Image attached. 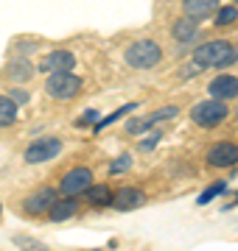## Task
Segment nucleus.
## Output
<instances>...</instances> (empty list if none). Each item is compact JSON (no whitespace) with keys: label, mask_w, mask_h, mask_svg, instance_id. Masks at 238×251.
<instances>
[{"label":"nucleus","mask_w":238,"mask_h":251,"mask_svg":"<svg viewBox=\"0 0 238 251\" xmlns=\"http://www.w3.org/2000/svg\"><path fill=\"white\" fill-rule=\"evenodd\" d=\"M163 59H165V50L154 39H135L123 50V62L132 70H154V67L163 64Z\"/></svg>","instance_id":"nucleus-1"},{"label":"nucleus","mask_w":238,"mask_h":251,"mask_svg":"<svg viewBox=\"0 0 238 251\" xmlns=\"http://www.w3.org/2000/svg\"><path fill=\"white\" fill-rule=\"evenodd\" d=\"M230 53H233V42L230 39H210V42H202L193 48L191 64H196L199 70H224L230 67Z\"/></svg>","instance_id":"nucleus-2"},{"label":"nucleus","mask_w":238,"mask_h":251,"mask_svg":"<svg viewBox=\"0 0 238 251\" xmlns=\"http://www.w3.org/2000/svg\"><path fill=\"white\" fill-rule=\"evenodd\" d=\"M188 115H191V123L199 126V128H216L230 117V103L216 98H205V100H196Z\"/></svg>","instance_id":"nucleus-3"},{"label":"nucleus","mask_w":238,"mask_h":251,"mask_svg":"<svg viewBox=\"0 0 238 251\" xmlns=\"http://www.w3.org/2000/svg\"><path fill=\"white\" fill-rule=\"evenodd\" d=\"M64 143L62 137L56 134H42L37 137V140H31V143L26 145V151H23V159L28 162V165H45V162L56 159L59 153H62Z\"/></svg>","instance_id":"nucleus-4"},{"label":"nucleus","mask_w":238,"mask_h":251,"mask_svg":"<svg viewBox=\"0 0 238 251\" xmlns=\"http://www.w3.org/2000/svg\"><path fill=\"white\" fill-rule=\"evenodd\" d=\"M92 181H95V179H92V168H90V165H76V168H70V171L59 179L56 193L64 196V198H79L84 190L92 184Z\"/></svg>","instance_id":"nucleus-5"},{"label":"nucleus","mask_w":238,"mask_h":251,"mask_svg":"<svg viewBox=\"0 0 238 251\" xmlns=\"http://www.w3.org/2000/svg\"><path fill=\"white\" fill-rule=\"evenodd\" d=\"M84 81L76 73H51L45 78V92L54 100H70L82 92Z\"/></svg>","instance_id":"nucleus-6"},{"label":"nucleus","mask_w":238,"mask_h":251,"mask_svg":"<svg viewBox=\"0 0 238 251\" xmlns=\"http://www.w3.org/2000/svg\"><path fill=\"white\" fill-rule=\"evenodd\" d=\"M205 165L213 168V171L236 168L238 165V143H233V140H221V143L208 145V151H205Z\"/></svg>","instance_id":"nucleus-7"},{"label":"nucleus","mask_w":238,"mask_h":251,"mask_svg":"<svg viewBox=\"0 0 238 251\" xmlns=\"http://www.w3.org/2000/svg\"><path fill=\"white\" fill-rule=\"evenodd\" d=\"M59 198V193H56V187H51V184H45V187H37L34 193H28L26 198H23V215L26 218H45L48 209L54 206V201Z\"/></svg>","instance_id":"nucleus-8"},{"label":"nucleus","mask_w":238,"mask_h":251,"mask_svg":"<svg viewBox=\"0 0 238 251\" xmlns=\"http://www.w3.org/2000/svg\"><path fill=\"white\" fill-rule=\"evenodd\" d=\"M34 67H37V73H45V75H51V73H73L76 53L67 50V48H56V50H48Z\"/></svg>","instance_id":"nucleus-9"},{"label":"nucleus","mask_w":238,"mask_h":251,"mask_svg":"<svg viewBox=\"0 0 238 251\" xmlns=\"http://www.w3.org/2000/svg\"><path fill=\"white\" fill-rule=\"evenodd\" d=\"M149 196L143 187H118L112 193V209H118V212H132V209H140V206H146Z\"/></svg>","instance_id":"nucleus-10"},{"label":"nucleus","mask_w":238,"mask_h":251,"mask_svg":"<svg viewBox=\"0 0 238 251\" xmlns=\"http://www.w3.org/2000/svg\"><path fill=\"white\" fill-rule=\"evenodd\" d=\"M208 92H210V98L216 100H236L238 98V75L233 73H219L216 78L208 84Z\"/></svg>","instance_id":"nucleus-11"},{"label":"nucleus","mask_w":238,"mask_h":251,"mask_svg":"<svg viewBox=\"0 0 238 251\" xmlns=\"http://www.w3.org/2000/svg\"><path fill=\"white\" fill-rule=\"evenodd\" d=\"M168 34H171V39L179 42V45H193V42L202 36V31H199V23H196V20H191V17L182 14V17H177L174 23H171Z\"/></svg>","instance_id":"nucleus-12"},{"label":"nucleus","mask_w":238,"mask_h":251,"mask_svg":"<svg viewBox=\"0 0 238 251\" xmlns=\"http://www.w3.org/2000/svg\"><path fill=\"white\" fill-rule=\"evenodd\" d=\"M82 212V204H79V198H64V196H59L54 201V206L48 209V221L51 224H64V221H73L76 215Z\"/></svg>","instance_id":"nucleus-13"},{"label":"nucleus","mask_w":238,"mask_h":251,"mask_svg":"<svg viewBox=\"0 0 238 251\" xmlns=\"http://www.w3.org/2000/svg\"><path fill=\"white\" fill-rule=\"evenodd\" d=\"M34 73H37V67L31 64V59L28 56H14V59H9V64H6V81H14V84H26V81L34 78Z\"/></svg>","instance_id":"nucleus-14"},{"label":"nucleus","mask_w":238,"mask_h":251,"mask_svg":"<svg viewBox=\"0 0 238 251\" xmlns=\"http://www.w3.org/2000/svg\"><path fill=\"white\" fill-rule=\"evenodd\" d=\"M219 6H221V0H182V14L202 23V20H210Z\"/></svg>","instance_id":"nucleus-15"},{"label":"nucleus","mask_w":238,"mask_h":251,"mask_svg":"<svg viewBox=\"0 0 238 251\" xmlns=\"http://www.w3.org/2000/svg\"><path fill=\"white\" fill-rule=\"evenodd\" d=\"M112 193H115V190H112L110 184H104V181H92L82 196H84V201H87L92 209H104V206L112 204Z\"/></svg>","instance_id":"nucleus-16"},{"label":"nucleus","mask_w":238,"mask_h":251,"mask_svg":"<svg viewBox=\"0 0 238 251\" xmlns=\"http://www.w3.org/2000/svg\"><path fill=\"white\" fill-rule=\"evenodd\" d=\"M135 109H138V103H123L120 109H115V112H110L107 117H98V123L92 126V131H95V134H101V131H107V128H110L112 123H118L120 117H126L129 112H135Z\"/></svg>","instance_id":"nucleus-17"},{"label":"nucleus","mask_w":238,"mask_h":251,"mask_svg":"<svg viewBox=\"0 0 238 251\" xmlns=\"http://www.w3.org/2000/svg\"><path fill=\"white\" fill-rule=\"evenodd\" d=\"M17 123V103L9 95H0V128H9Z\"/></svg>","instance_id":"nucleus-18"},{"label":"nucleus","mask_w":238,"mask_h":251,"mask_svg":"<svg viewBox=\"0 0 238 251\" xmlns=\"http://www.w3.org/2000/svg\"><path fill=\"white\" fill-rule=\"evenodd\" d=\"M213 23H216V28H227V25H233V23H238V6L236 3L219 6L216 14H213Z\"/></svg>","instance_id":"nucleus-19"},{"label":"nucleus","mask_w":238,"mask_h":251,"mask_svg":"<svg viewBox=\"0 0 238 251\" xmlns=\"http://www.w3.org/2000/svg\"><path fill=\"white\" fill-rule=\"evenodd\" d=\"M132 165H135V156L132 153H118L115 159L110 162V176H123V173H129L132 171Z\"/></svg>","instance_id":"nucleus-20"},{"label":"nucleus","mask_w":238,"mask_h":251,"mask_svg":"<svg viewBox=\"0 0 238 251\" xmlns=\"http://www.w3.org/2000/svg\"><path fill=\"white\" fill-rule=\"evenodd\" d=\"M224 193H227V181L221 179V181H213L210 187L205 190V193H202L199 198H196V204L199 206H205V204H210L213 198H219V196H224Z\"/></svg>","instance_id":"nucleus-21"},{"label":"nucleus","mask_w":238,"mask_h":251,"mask_svg":"<svg viewBox=\"0 0 238 251\" xmlns=\"http://www.w3.org/2000/svg\"><path fill=\"white\" fill-rule=\"evenodd\" d=\"M174 117H179V106L177 103H171V106H163V109H154L151 115H149V123H165V120H174Z\"/></svg>","instance_id":"nucleus-22"},{"label":"nucleus","mask_w":238,"mask_h":251,"mask_svg":"<svg viewBox=\"0 0 238 251\" xmlns=\"http://www.w3.org/2000/svg\"><path fill=\"white\" fill-rule=\"evenodd\" d=\"M11 240H14V246H20V249H26V251H51L45 243L34 240V237H28V234H14Z\"/></svg>","instance_id":"nucleus-23"},{"label":"nucleus","mask_w":238,"mask_h":251,"mask_svg":"<svg viewBox=\"0 0 238 251\" xmlns=\"http://www.w3.org/2000/svg\"><path fill=\"white\" fill-rule=\"evenodd\" d=\"M151 123H149V117H135V120H126V134H143L149 131Z\"/></svg>","instance_id":"nucleus-24"},{"label":"nucleus","mask_w":238,"mask_h":251,"mask_svg":"<svg viewBox=\"0 0 238 251\" xmlns=\"http://www.w3.org/2000/svg\"><path fill=\"white\" fill-rule=\"evenodd\" d=\"M98 123V112L95 109H87V112H82V115L76 117V128H87V126H95Z\"/></svg>","instance_id":"nucleus-25"},{"label":"nucleus","mask_w":238,"mask_h":251,"mask_svg":"<svg viewBox=\"0 0 238 251\" xmlns=\"http://www.w3.org/2000/svg\"><path fill=\"white\" fill-rule=\"evenodd\" d=\"M6 95H9V98L17 103V106H23V103H28V100H31V92H28L26 87H11Z\"/></svg>","instance_id":"nucleus-26"},{"label":"nucleus","mask_w":238,"mask_h":251,"mask_svg":"<svg viewBox=\"0 0 238 251\" xmlns=\"http://www.w3.org/2000/svg\"><path fill=\"white\" fill-rule=\"evenodd\" d=\"M160 140H163V131H154V134H149L146 140H140L138 148L143 153H149V151H154V148H157V143H160Z\"/></svg>","instance_id":"nucleus-27"},{"label":"nucleus","mask_w":238,"mask_h":251,"mask_svg":"<svg viewBox=\"0 0 238 251\" xmlns=\"http://www.w3.org/2000/svg\"><path fill=\"white\" fill-rule=\"evenodd\" d=\"M0 215H3V204H0Z\"/></svg>","instance_id":"nucleus-28"},{"label":"nucleus","mask_w":238,"mask_h":251,"mask_svg":"<svg viewBox=\"0 0 238 251\" xmlns=\"http://www.w3.org/2000/svg\"><path fill=\"white\" fill-rule=\"evenodd\" d=\"M236 201H238V190H236Z\"/></svg>","instance_id":"nucleus-29"},{"label":"nucleus","mask_w":238,"mask_h":251,"mask_svg":"<svg viewBox=\"0 0 238 251\" xmlns=\"http://www.w3.org/2000/svg\"><path fill=\"white\" fill-rule=\"evenodd\" d=\"M236 120H238V112H236Z\"/></svg>","instance_id":"nucleus-30"},{"label":"nucleus","mask_w":238,"mask_h":251,"mask_svg":"<svg viewBox=\"0 0 238 251\" xmlns=\"http://www.w3.org/2000/svg\"><path fill=\"white\" fill-rule=\"evenodd\" d=\"M236 6H238V0H236Z\"/></svg>","instance_id":"nucleus-31"}]
</instances>
